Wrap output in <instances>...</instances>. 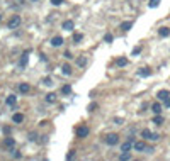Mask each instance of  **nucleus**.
I'll use <instances>...</instances> for the list:
<instances>
[{"instance_id": "nucleus-1", "label": "nucleus", "mask_w": 170, "mask_h": 161, "mask_svg": "<svg viewBox=\"0 0 170 161\" xmlns=\"http://www.w3.org/2000/svg\"><path fill=\"white\" fill-rule=\"evenodd\" d=\"M7 27L9 29H17V27H20V15H12V17L9 19V22H7Z\"/></svg>"}, {"instance_id": "nucleus-2", "label": "nucleus", "mask_w": 170, "mask_h": 161, "mask_svg": "<svg viewBox=\"0 0 170 161\" xmlns=\"http://www.w3.org/2000/svg\"><path fill=\"white\" fill-rule=\"evenodd\" d=\"M75 134H77V137H80V139L87 137V136H89V127H87V125H80V127H77Z\"/></svg>"}, {"instance_id": "nucleus-3", "label": "nucleus", "mask_w": 170, "mask_h": 161, "mask_svg": "<svg viewBox=\"0 0 170 161\" xmlns=\"http://www.w3.org/2000/svg\"><path fill=\"white\" fill-rule=\"evenodd\" d=\"M117 143H119V136L117 134H109L106 137V144H109V146H116Z\"/></svg>"}, {"instance_id": "nucleus-4", "label": "nucleus", "mask_w": 170, "mask_h": 161, "mask_svg": "<svg viewBox=\"0 0 170 161\" xmlns=\"http://www.w3.org/2000/svg\"><path fill=\"white\" fill-rule=\"evenodd\" d=\"M156 97H158L160 100H167V98L170 97V92L169 90H160V92L156 93Z\"/></svg>"}, {"instance_id": "nucleus-5", "label": "nucleus", "mask_w": 170, "mask_h": 161, "mask_svg": "<svg viewBox=\"0 0 170 161\" xmlns=\"http://www.w3.org/2000/svg\"><path fill=\"white\" fill-rule=\"evenodd\" d=\"M61 44H63V37L61 36H55L53 39H51V46L58 48V46H61Z\"/></svg>"}, {"instance_id": "nucleus-6", "label": "nucleus", "mask_w": 170, "mask_h": 161, "mask_svg": "<svg viewBox=\"0 0 170 161\" xmlns=\"http://www.w3.org/2000/svg\"><path fill=\"white\" fill-rule=\"evenodd\" d=\"M16 102H17V97H16V95H9V97H7V100H5V104H7L9 107H14V105H16Z\"/></svg>"}, {"instance_id": "nucleus-7", "label": "nucleus", "mask_w": 170, "mask_h": 161, "mask_svg": "<svg viewBox=\"0 0 170 161\" xmlns=\"http://www.w3.org/2000/svg\"><path fill=\"white\" fill-rule=\"evenodd\" d=\"M133 146H134V144H133V139H129V141H126V143L121 146V151H123V153H124V151H131Z\"/></svg>"}, {"instance_id": "nucleus-8", "label": "nucleus", "mask_w": 170, "mask_h": 161, "mask_svg": "<svg viewBox=\"0 0 170 161\" xmlns=\"http://www.w3.org/2000/svg\"><path fill=\"white\" fill-rule=\"evenodd\" d=\"M134 149H136V151H141V153H143V151L146 149V144L143 143V141H136V143H134Z\"/></svg>"}, {"instance_id": "nucleus-9", "label": "nucleus", "mask_w": 170, "mask_h": 161, "mask_svg": "<svg viewBox=\"0 0 170 161\" xmlns=\"http://www.w3.org/2000/svg\"><path fill=\"white\" fill-rule=\"evenodd\" d=\"M73 27H75L73 20H65V22H63V29H65V31H72Z\"/></svg>"}, {"instance_id": "nucleus-10", "label": "nucleus", "mask_w": 170, "mask_h": 161, "mask_svg": "<svg viewBox=\"0 0 170 161\" xmlns=\"http://www.w3.org/2000/svg\"><path fill=\"white\" fill-rule=\"evenodd\" d=\"M153 124H156V125H162L163 124V117L160 115V114H155V117H153V121H151Z\"/></svg>"}, {"instance_id": "nucleus-11", "label": "nucleus", "mask_w": 170, "mask_h": 161, "mask_svg": "<svg viewBox=\"0 0 170 161\" xmlns=\"http://www.w3.org/2000/svg\"><path fill=\"white\" fill-rule=\"evenodd\" d=\"M29 90H31V85H29V83H20L19 85V92L20 93H27Z\"/></svg>"}, {"instance_id": "nucleus-12", "label": "nucleus", "mask_w": 170, "mask_h": 161, "mask_svg": "<svg viewBox=\"0 0 170 161\" xmlns=\"http://www.w3.org/2000/svg\"><path fill=\"white\" fill-rule=\"evenodd\" d=\"M12 121H14L16 124H20V122L24 121V115H22V114H19V112H17V114H14V115H12Z\"/></svg>"}, {"instance_id": "nucleus-13", "label": "nucleus", "mask_w": 170, "mask_h": 161, "mask_svg": "<svg viewBox=\"0 0 170 161\" xmlns=\"http://www.w3.org/2000/svg\"><path fill=\"white\" fill-rule=\"evenodd\" d=\"M158 34L162 37H167V36H170V29L169 27H160V29H158Z\"/></svg>"}, {"instance_id": "nucleus-14", "label": "nucleus", "mask_w": 170, "mask_h": 161, "mask_svg": "<svg viewBox=\"0 0 170 161\" xmlns=\"http://www.w3.org/2000/svg\"><path fill=\"white\" fill-rule=\"evenodd\" d=\"M119 27H121V31H129V29L133 27V22H129V20H126V22H123V24H121Z\"/></svg>"}, {"instance_id": "nucleus-15", "label": "nucleus", "mask_w": 170, "mask_h": 161, "mask_svg": "<svg viewBox=\"0 0 170 161\" xmlns=\"http://www.w3.org/2000/svg\"><path fill=\"white\" fill-rule=\"evenodd\" d=\"M151 136H153V132H151L150 129H143V131H141V137H145V139H151Z\"/></svg>"}, {"instance_id": "nucleus-16", "label": "nucleus", "mask_w": 170, "mask_h": 161, "mask_svg": "<svg viewBox=\"0 0 170 161\" xmlns=\"http://www.w3.org/2000/svg\"><path fill=\"white\" fill-rule=\"evenodd\" d=\"M138 75H140V76H150L151 70H150V68H141V70L138 71Z\"/></svg>"}, {"instance_id": "nucleus-17", "label": "nucleus", "mask_w": 170, "mask_h": 161, "mask_svg": "<svg viewBox=\"0 0 170 161\" xmlns=\"http://www.w3.org/2000/svg\"><path fill=\"white\" fill-rule=\"evenodd\" d=\"M61 71H63V75L68 76V75H72V66H70V65H63V66H61Z\"/></svg>"}, {"instance_id": "nucleus-18", "label": "nucleus", "mask_w": 170, "mask_h": 161, "mask_svg": "<svg viewBox=\"0 0 170 161\" xmlns=\"http://www.w3.org/2000/svg\"><path fill=\"white\" fill-rule=\"evenodd\" d=\"M116 65L117 66H126L128 65V58H117L116 59Z\"/></svg>"}, {"instance_id": "nucleus-19", "label": "nucleus", "mask_w": 170, "mask_h": 161, "mask_svg": "<svg viewBox=\"0 0 170 161\" xmlns=\"http://www.w3.org/2000/svg\"><path fill=\"white\" fill-rule=\"evenodd\" d=\"M46 102L55 104V102H56V93H48V95H46Z\"/></svg>"}, {"instance_id": "nucleus-20", "label": "nucleus", "mask_w": 170, "mask_h": 161, "mask_svg": "<svg viewBox=\"0 0 170 161\" xmlns=\"http://www.w3.org/2000/svg\"><path fill=\"white\" fill-rule=\"evenodd\" d=\"M26 65H27V53L22 54V59L19 61V68H26Z\"/></svg>"}, {"instance_id": "nucleus-21", "label": "nucleus", "mask_w": 170, "mask_h": 161, "mask_svg": "<svg viewBox=\"0 0 170 161\" xmlns=\"http://www.w3.org/2000/svg\"><path fill=\"white\" fill-rule=\"evenodd\" d=\"M77 65H78V66H85V65H87V58H85V56H80V58L77 59Z\"/></svg>"}, {"instance_id": "nucleus-22", "label": "nucleus", "mask_w": 170, "mask_h": 161, "mask_svg": "<svg viewBox=\"0 0 170 161\" xmlns=\"http://www.w3.org/2000/svg\"><path fill=\"white\" fill-rule=\"evenodd\" d=\"M151 110H153V112H155V114H160V112H162V105H160V104H156V102H155V104H153V105H151Z\"/></svg>"}, {"instance_id": "nucleus-23", "label": "nucleus", "mask_w": 170, "mask_h": 161, "mask_svg": "<svg viewBox=\"0 0 170 161\" xmlns=\"http://www.w3.org/2000/svg\"><path fill=\"white\" fill-rule=\"evenodd\" d=\"M129 158H131V156H129V151H124V153L121 154V158H119V160H121V161H129Z\"/></svg>"}, {"instance_id": "nucleus-24", "label": "nucleus", "mask_w": 170, "mask_h": 161, "mask_svg": "<svg viewBox=\"0 0 170 161\" xmlns=\"http://www.w3.org/2000/svg\"><path fill=\"white\" fill-rule=\"evenodd\" d=\"M61 93H65V95H68V93H72V87H70V85H65V87L61 88Z\"/></svg>"}, {"instance_id": "nucleus-25", "label": "nucleus", "mask_w": 170, "mask_h": 161, "mask_svg": "<svg viewBox=\"0 0 170 161\" xmlns=\"http://www.w3.org/2000/svg\"><path fill=\"white\" fill-rule=\"evenodd\" d=\"M5 146H7V148H14V139H12V137H7V139H5Z\"/></svg>"}, {"instance_id": "nucleus-26", "label": "nucleus", "mask_w": 170, "mask_h": 161, "mask_svg": "<svg viewBox=\"0 0 170 161\" xmlns=\"http://www.w3.org/2000/svg\"><path fill=\"white\" fill-rule=\"evenodd\" d=\"M99 108V104H95V102H92L90 105H89V112H94V110H97Z\"/></svg>"}, {"instance_id": "nucleus-27", "label": "nucleus", "mask_w": 170, "mask_h": 161, "mask_svg": "<svg viewBox=\"0 0 170 161\" xmlns=\"http://www.w3.org/2000/svg\"><path fill=\"white\" fill-rule=\"evenodd\" d=\"M158 3H160V0H150L148 5H150L151 9H155V7H158Z\"/></svg>"}, {"instance_id": "nucleus-28", "label": "nucleus", "mask_w": 170, "mask_h": 161, "mask_svg": "<svg viewBox=\"0 0 170 161\" xmlns=\"http://www.w3.org/2000/svg\"><path fill=\"white\" fill-rule=\"evenodd\" d=\"M73 41H75V42H80V41H82V34H73Z\"/></svg>"}, {"instance_id": "nucleus-29", "label": "nucleus", "mask_w": 170, "mask_h": 161, "mask_svg": "<svg viewBox=\"0 0 170 161\" xmlns=\"http://www.w3.org/2000/svg\"><path fill=\"white\" fill-rule=\"evenodd\" d=\"M43 83H44V85H53L51 78H43Z\"/></svg>"}, {"instance_id": "nucleus-30", "label": "nucleus", "mask_w": 170, "mask_h": 161, "mask_svg": "<svg viewBox=\"0 0 170 161\" xmlns=\"http://www.w3.org/2000/svg\"><path fill=\"white\" fill-rule=\"evenodd\" d=\"M104 41H106V42H112V36H111V34H106Z\"/></svg>"}, {"instance_id": "nucleus-31", "label": "nucleus", "mask_w": 170, "mask_h": 161, "mask_svg": "<svg viewBox=\"0 0 170 161\" xmlns=\"http://www.w3.org/2000/svg\"><path fill=\"white\" fill-rule=\"evenodd\" d=\"M114 124H123V119L121 117H114Z\"/></svg>"}, {"instance_id": "nucleus-32", "label": "nucleus", "mask_w": 170, "mask_h": 161, "mask_svg": "<svg viewBox=\"0 0 170 161\" xmlns=\"http://www.w3.org/2000/svg\"><path fill=\"white\" fill-rule=\"evenodd\" d=\"M51 3H53V5H61L63 0H51Z\"/></svg>"}, {"instance_id": "nucleus-33", "label": "nucleus", "mask_w": 170, "mask_h": 161, "mask_svg": "<svg viewBox=\"0 0 170 161\" xmlns=\"http://www.w3.org/2000/svg\"><path fill=\"white\" fill-rule=\"evenodd\" d=\"M140 53H141V48H134V49H133V54H134V56L140 54Z\"/></svg>"}, {"instance_id": "nucleus-34", "label": "nucleus", "mask_w": 170, "mask_h": 161, "mask_svg": "<svg viewBox=\"0 0 170 161\" xmlns=\"http://www.w3.org/2000/svg\"><path fill=\"white\" fill-rule=\"evenodd\" d=\"M73 154H75V153H73V151H70V153H68V156H66V160H72V158H73Z\"/></svg>"}, {"instance_id": "nucleus-35", "label": "nucleus", "mask_w": 170, "mask_h": 161, "mask_svg": "<svg viewBox=\"0 0 170 161\" xmlns=\"http://www.w3.org/2000/svg\"><path fill=\"white\" fill-rule=\"evenodd\" d=\"M165 107H169V108H170V97L167 98V100H165Z\"/></svg>"}, {"instance_id": "nucleus-36", "label": "nucleus", "mask_w": 170, "mask_h": 161, "mask_svg": "<svg viewBox=\"0 0 170 161\" xmlns=\"http://www.w3.org/2000/svg\"><path fill=\"white\" fill-rule=\"evenodd\" d=\"M31 2H39V0H31Z\"/></svg>"}, {"instance_id": "nucleus-37", "label": "nucleus", "mask_w": 170, "mask_h": 161, "mask_svg": "<svg viewBox=\"0 0 170 161\" xmlns=\"http://www.w3.org/2000/svg\"><path fill=\"white\" fill-rule=\"evenodd\" d=\"M0 20H2V15H0Z\"/></svg>"}, {"instance_id": "nucleus-38", "label": "nucleus", "mask_w": 170, "mask_h": 161, "mask_svg": "<svg viewBox=\"0 0 170 161\" xmlns=\"http://www.w3.org/2000/svg\"><path fill=\"white\" fill-rule=\"evenodd\" d=\"M134 161H138V160H134Z\"/></svg>"}]
</instances>
